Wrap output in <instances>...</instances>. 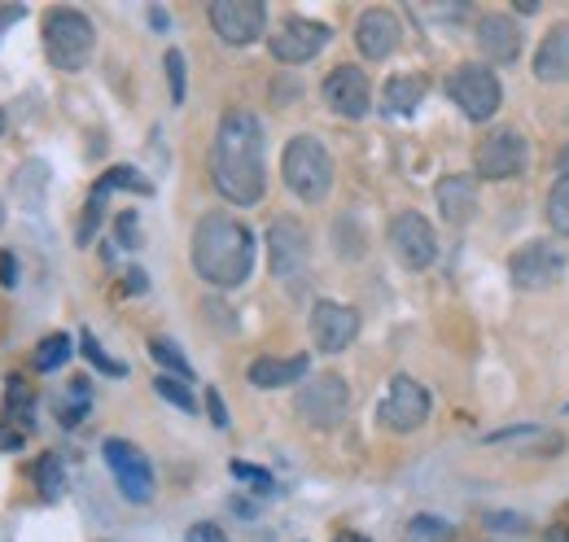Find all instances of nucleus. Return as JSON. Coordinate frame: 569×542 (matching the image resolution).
<instances>
[{
	"mask_svg": "<svg viewBox=\"0 0 569 542\" xmlns=\"http://www.w3.org/2000/svg\"><path fill=\"white\" fill-rule=\"evenodd\" d=\"M97 49V27L79 9H53L44 18V58L58 70H83Z\"/></svg>",
	"mask_w": 569,
	"mask_h": 542,
	"instance_id": "4",
	"label": "nucleus"
},
{
	"mask_svg": "<svg viewBox=\"0 0 569 542\" xmlns=\"http://www.w3.org/2000/svg\"><path fill=\"white\" fill-rule=\"evenodd\" d=\"M561 275H566V259H561V250L548 245V241H526V245L508 259V280H512V289H521V293H543V289L561 284Z\"/></svg>",
	"mask_w": 569,
	"mask_h": 542,
	"instance_id": "8",
	"label": "nucleus"
},
{
	"mask_svg": "<svg viewBox=\"0 0 569 542\" xmlns=\"http://www.w3.org/2000/svg\"><path fill=\"white\" fill-rule=\"evenodd\" d=\"M83 359H88L97 372H106V377H128V368H123V363H114V359L101 350V341L92 338V333H83Z\"/></svg>",
	"mask_w": 569,
	"mask_h": 542,
	"instance_id": "29",
	"label": "nucleus"
},
{
	"mask_svg": "<svg viewBox=\"0 0 569 542\" xmlns=\"http://www.w3.org/2000/svg\"><path fill=\"white\" fill-rule=\"evenodd\" d=\"M433 198H438V214L460 228V223H469L478 214V180L473 175H442Z\"/></svg>",
	"mask_w": 569,
	"mask_h": 542,
	"instance_id": "19",
	"label": "nucleus"
},
{
	"mask_svg": "<svg viewBox=\"0 0 569 542\" xmlns=\"http://www.w3.org/2000/svg\"><path fill=\"white\" fill-rule=\"evenodd\" d=\"M356 338H359L356 307L333 302V298H325V302L311 307V341H316L320 354H342Z\"/></svg>",
	"mask_w": 569,
	"mask_h": 542,
	"instance_id": "13",
	"label": "nucleus"
},
{
	"mask_svg": "<svg viewBox=\"0 0 569 542\" xmlns=\"http://www.w3.org/2000/svg\"><path fill=\"white\" fill-rule=\"evenodd\" d=\"M67 359H71V338L67 333H53V338H44L36 345V368L40 372H58Z\"/></svg>",
	"mask_w": 569,
	"mask_h": 542,
	"instance_id": "24",
	"label": "nucleus"
},
{
	"mask_svg": "<svg viewBox=\"0 0 569 542\" xmlns=\"http://www.w3.org/2000/svg\"><path fill=\"white\" fill-rule=\"evenodd\" d=\"M320 92H325V106H329L338 119H363L368 106H372V83H368V74L359 67H351V62L329 70Z\"/></svg>",
	"mask_w": 569,
	"mask_h": 542,
	"instance_id": "15",
	"label": "nucleus"
},
{
	"mask_svg": "<svg viewBox=\"0 0 569 542\" xmlns=\"http://www.w3.org/2000/svg\"><path fill=\"white\" fill-rule=\"evenodd\" d=\"M307 254H311V241H307V228L298 219H272L268 228V268L281 280H293L298 271H307Z\"/></svg>",
	"mask_w": 569,
	"mask_h": 542,
	"instance_id": "16",
	"label": "nucleus"
},
{
	"mask_svg": "<svg viewBox=\"0 0 569 542\" xmlns=\"http://www.w3.org/2000/svg\"><path fill=\"white\" fill-rule=\"evenodd\" d=\"M36 485H40L44 499H62L67 494V469H62L58 455H40L36 460Z\"/></svg>",
	"mask_w": 569,
	"mask_h": 542,
	"instance_id": "23",
	"label": "nucleus"
},
{
	"mask_svg": "<svg viewBox=\"0 0 569 542\" xmlns=\"http://www.w3.org/2000/svg\"><path fill=\"white\" fill-rule=\"evenodd\" d=\"M101 184H106V189H132V193H153V184L144 180L141 171H132V167H114V171H106V175H101Z\"/></svg>",
	"mask_w": 569,
	"mask_h": 542,
	"instance_id": "30",
	"label": "nucleus"
},
{
	"mask_svg": "<svg viewBox=\"0 0 569 542\" xmlns=\"http://www.w3.org/2000/svg\"><path fill=\"white\" fill-rule=\"evenodd\" d=\"M566 411H569V406H566Z\"/></svg>",
	"mask_w": 569,
	"mask_h": 542,
	"instance_id": "43",
	"label": "nucleus"
},
{
	"mask_svg": "<svg viewBox=\"0 0 569 542\" xmlns=\"http://www.w3.org/2000/svg\"><path fill=\"white\" fill-rule=\"evenodd\" d=\"M207 411H211L214 429H228V406H223V399H219V390H207Z\"/></svg>",
	"mask_w": 569,
	"mask_h": 542,
	"instance_id": "37",
	"label": "nucleus"
},
{
	"mask_svg": "<svg viewBox=\"0 0 569 542\" xmlns=\"http://www.w3.org/2000/svg\"><path fill=\"white\" fill-rule=\"evenodd\" d=\"M333 542H368V539H363V534H356V530H342Z\"/></svg>",
	"mask_w": 569,
	"mask_h": 542,
	"instance_id": "41",
	"label": "nucleus"
},
{
	"mask_svg": "<svg viewBox=\"0 0 569 542\" xmlns=\"http://www.w3.org/2000/svg\"><path fill=\"white\" fill-rule=\"evenodd\" d=\"M408 542H451V525L438 516H412L408 521Z\"/></svg>",
	"mask_w": 569,
	"mask_h": 542,
	"instance_id": "27",
	"label": "nucleus"
},
{
	"mask_svg": "<svg viewBox=\"0 0 569 542\" xmlns=\"http://www.w3.org/2000/svg\"><path fill=\"white\" fill-rule=\"evenodd\" d=\"M447 97L456 101V110H460L469 123H487V119H496L499 101H503V88H499V79L491 67L465 62V67L451 70Z\"/></svg>",
	"mask_w": 569,
	"mask_h": 542,
	"instance_id": "5",
	"label": "nucleus"
},
{
	"mask_svg": "<svg viewBox=\"0 0 569 542\" xmlns=\"http://www.w3.org/2000/svg\"><path fill=\"white\" fill-rule=\"evenodd\" d=\"M0 132H4V110H0Z\"/></svg>",
	"mask_w": 569,
	"mask_h": 542,
	"instance_id": "42",
	"label": "nucleus"
},
{
	"mask_svg": "<svg viewBox=\"0 0 569 542\" xmlns=\"http://www.w3.org/2000/svg\"><path fill=\"white\" fill-rule=\"evenodd\" d=\"M281 180L298 202L316 205L333 189V158L316 136H293L281 153Z\"/></svg>",
	"mask_w": 569,
	"mask_h": 542,
	"instance_id": "3",
	"label": "nucleus"
},
{
	"mask_svg": "<svg viewBox=\"0 0 569 542\" xmlns=\"http://www.w3.org/2000/svg\"><path fill=\"white\" fill-rule=\"evenodd\" d=\"M535 79H543V83H569V22H557L543 36V44L535 53Z\"/></svg>",
	"mask_w": 569,
	"mask_h": 542,
	"instance_id": "21",
	"label": "nucleus"
},
{
	"mask_svg": "<svg viewBox=\"0 0 569 542\" xmlns=\"http://www.w3.org/2000/svg\"><path fill=\"white\" fill-rule=\"evenodd\" d=\"M119 237H123V245H128V250H137L141 232H137V214H132V210H123V214H119Z\"/></svg>",
	"mask_w": 569,
	"mask_h": 542,
	"instance_id": "34",
	"label": "nucleus"
},
{
	"mask_svg": "<svg viewBox=\"0 0 569 542\" xmlns=\"http://www.w3.org/2000/svg\"><path fill=\"white\" fill-rule=\"evenodd\" d=\"M184 542H228V539H223V530H219V525L202 521V525H193V530L184 534Z\"/></svg>",
	"mask_w": 569,
	"mask_h": 542,
	"instance_id": "36",
	"label": "nucleus"
},
{
	"mask_svg": "<svg viewBox=\"0 0 569 542\" xmlns=\"http://www.w3.org/2000/svg\"><path fill=\"white\" fill-rule=\"evenodd\" d=\"M426 92H429L426 74H417V70L390 74V79H386V88H381V110H386V114H395V119H403V114H412V110L426 101Z\"/></svg>",
	"mask_w": 569,
	"mask_h": 542,
	"instance_id": "22",
	"label": "nucleus"
},
{
	"mask_svg": "<svg viewBox=\"0 0 569 542\" xmlns=\"http://www.w3.org/2000/svg\"><path fill=\"white\" fill-rule=\"evenodd\" d=\"M27 442V433L22 429H13V424H0V451H18Z\"/></svg>",
	"mask_w": 569,
	"mask_h": 542,
	"instance_id": "38",
	"label": "nucleus"
},
{
	"mask_svg": "<svg viewBox=\"0 0 569 542\" xmlns=\"http://www.w3.org/2000/svg\"><path fill=\"white\" fill-rule=\"evenodd\" d=\"M487 521H491V525H503V530H512V534H517V530H526V521H521V516H496V512H491Z\"/></svg>",
	"mask_w": 569,
	"mask_h": 542,
	"instance_id": "39",
	"label": "nucleus"
},
{
	"mask_svg": "<svg viewBox=\"0 0 569 542\" xmlns=\"http://www.w3.org/2000/svg\"><path fill=\"white\" fill-rule=\"evenodd\" d=\"M548 223H552L557 237H569V180H561L548 193Z\"/></svg>",
	"mask_w": 569,
	"mask_h": 542,
	"instance_id": "28",
	"label": "nucleus"
},
{
	"mask_svg": "<svg viewBox=\"0 0 569 542\" xmlns=\"http://www.w3.org/2000/svg\"><path fill=\"white\" fill-rule=\"evenodd\" d=\"M211 184L232 205H254L268 193L263 171V123L254 110H228L214 128L211 144Z\"/></svg>",
	"mask_w": 569,
	"mask_h": 542,
	"instance_id": "1",
	"label": "nucleus"
},
{
	"mask_svg": "<svg viewBox=\"0 0 569 542\" xmlns=\"http://www.w3.org/2000/svg\"><path fill=\"white\" fill-rule=\"evenodd\" d=\"M307 368H311L307 354H289V359H272V354H268V359H254V363L246 368V377H250L254 390H284V385L302 381Z\"/></svg>",
	"mask_w": 569,
	"mask_h": 542,
	"instance_id": "20",
	"label": "nucleus"
},
{
	"mask_svg": "<svg viewBox=\"0 0 569 542\" xmlns=\"http://www.w3.org/2000/svg\"><path fill=\"white\" fill-rule=\"evenodd\" d=\"M207 18H211L214 36L232 49H246L268 31V4L259 0H214Z\"/></svg>",
	"mask_w": 569,
	"mask_h": 542,
	"instance_id": "10",
	"label": "nucleus"
},
{
	"mask_svg": "<svg viewBox=\"0 0 569 542\" xmlns=\"http://www.w3.org/2000/svg\"><path fill=\"white\" fill-rule=\"evenodd\" d=\"M403 40V27L390 9H363L356 22V44L368 62H386Z\"/></svg>",
	"mask_w": 569,
	"mask_h": 542,
	"instance_id": "17",
	"label": "nucleus"
},
{
	"mask_svg": "<svg viewBox=\"0 0 569 542\" xmlns=\"http://www.w3.org/2000/svg\"><path fill=\"white\" fill-rule=\"evenodd\" d=\"M149 354L162 363V368H171L180 381H193V368H189V359L180 354V345L176 341H167V338H153L149 341Z\"/></svg>",
	"mask_w": 569,
	"mask_h": 542,
	"instance_id": "25",
	"label": "nucleus"
},
{
	"mask_svg": "<svg viewBox=\"0 0 569 542\" xmlns=\"http://www.w3.org/2000/svg\"><path fill=\"white\" fill-rule=\"evenodd\" d=\"M390 250L408 271H426L438 259V237L421 210H399L390 219Z\"/></svg>",
	"mask_w": 569,
	"mask_h": 542,
	"instance_id": "9",
	"label": "nucleus"
},
{
	"mask_svg": "<svg viewBox=\"0 0 569 542\" xmlns=\"http://www.w3.org/2000/svg\"><path fill=\"white\" fill-rule=\"evenodd\" d=\"M526 167H530V144L512 128H496L473 153L478 180H496V184L499 180H517V175H526Z\"/></svg>",
	"mask_w": 569,
	"mask_h": 542,
	"instance_id": "7",
	"label": "nucleus"
},
{
	"mask_svg": "<svg viewBox=\"0 0 569 542\" xmlns=\"http://www.w3.org/2000/svg\"><path fill=\"white\" fill-rule=\"evenodd\" d=\"M325 44H329V27H325V22H311V18H284L281 27H277V36L268 40L272 58L284 62V67L311 62Z\"/></svg>",
	"mask_w": 569,
	"mask_h": 542,
	"instance_id": "14",
	"label": "nucleus"
},
{
	"mask_svg": "<svg viewBox=\"0 0 569 542\" xmlns=\"http://www.w3.org/2000/svg\"><path fill=\"white\" fill-rule=\"evenodd\" d=\"M4 403H9V411H18V424H31V390L22 381L9 377V399Z\"/></svg>",
	"mask_w": 569,
	"mask_h": 542,
	"instance_id": "32",
	"label": "nucleus"
},
{
	"mask_svg": "<svg viewBox=\"0 0 569 542\" xmlns=\"http://www.w3.org/2000/svg\"><path fill=\"white\" fill-rule=\"evenodd\" d=\"M293 411H298L311 429H338V424L347 420V411H351V385H347L338 372H320V377H311V381L298 390Z\"/></svg>",
	"mask_w": 569,
	"mask_h": 542,
	"instance_id": "6",
	"label": "nucleus"
},
{
	"mask_svg": "<svg viewBox=\"0 0 569 542\" xmlns=\"http://www.w3.org/2000/svg\"><path fill=\"white\" fill-rule=\"evenodd\" d=\"M193 268L214 289H237L254 268V237L241 219L211 210L193 228Z\"/></svg>",
	"mask_w": 569,
	"mask_h": 542,
	"instance_id": "2",
	"label": "nucleus"
},
{
	"mask_svg": "<svg viewBox=\"0 0 569 542\" xmlns=\"http://www.w3.org/2000/svg\"><path fill=\"white\" fill-rule=\"evenodd\" d=\"M232 476H241V481H250L254 490H263V494H272V476L263 473V469H250V464H232Z\"/></svg>",
	"mask_w": 569,
	"mask_h": 542,
	"instance_id": "33",
	"label": "nucleus"
},
{
	"mask_svg": "<svg viewBox=\"0 0 569 542\" xmlns=\"http://www.w3.org/2000/svg\"><path fill=\"white\" fill-rule=\"evenodd\" d=\"M377 420L390 433H417L429 420V390L421 381H412V377H395L381 406H377Z\"/></svg>",
	"mask_w": 569,
	"mask_h": 542,
	"instance_id": "11",
	"label": "nucleus"
},
{
	"mask_svg": "<svg viewBox=\"0 0 569 542\" xmlns=\"http://www.w3.org/2000/svg\"><path fill=\"white\" fill-rule=\"evenodd\" d=\"M167 79H171V101L180 106L184 101V58H180V49H167Z\"/></svg>",
	"mask_w": 569,
	"mask_h": 542,
	"instance_id": "31",
	"label": "nucleus"
},
{
	"mask_svg": "<svg viewBox=\"0 0 569 542\" xmlns=\"http://www.w3.org/2000/svg\"><path fill=\"white\" fill-rule=\"evenodd\" d=\"M101 455H106V464H110V473H114L128 503H149L153 499V469L141 455V446H132L123 438H106Z\"/></svg>",
	"mask_w": 569,
	"mask_h": 542,
	"instance_id": "12",
	"label": "nucleus"
},
{
	"mask_svg": "<svg viewBox=\"0 0 569 542\" xmlns=\"http://www.w3.org/2000/svg\"><path fill=\"white\" fill-rule=\"evenodd\" d=\"M478 49L487 62L508 67L521 58V27L508 18V13H482L478 18Z\"/></svg>",
	"mask_w": 569,
	"mask_h": 542,
	"instance_id": "18",
	"label": "nucleus"
},
{
	"mask_svg": "<svg viewBox=\"0 0 569 542\" xmlns=\"http://www.w3.org/2000/svg\"><path fill=\"white\" fill-rule=\"evenodd\" d=\"M153 394L167 399L171 406H180V411H193V406H198L193 390H189V381H180V377H158V381H153Z\"/></svg>",
	"mask_w": 569,
	"mask_h": 542,
	"instance_id": "26",
	"label": "nucleus"
},
{
	"mask_svg": "<svg viewBox=\"0 0 569 542\" xmlns=\"http://www.w3.org/2000/svg\"><path fill=\"white\" fill-rule=\"evenodd\" d=\"M557 171H561V180H569V144L561 149V158H557Z\"/></svg>",
	"mask_w": 569,
	"mask_h": 542,
	"instance_id": "40",
	"label": "nucleus"
},
{
	"mask_svg": "<svg viewBox=\"0 0 569 542\" xmlns=\"http://www.w3.org/2000/svg\"><path fill=\"white\" fill-rule=\"evenodd\" d=\"M0 284L18 289V259H13V250H0Z\"/></svg>",
	"mask_w": 569,
	"mask_h": 542,
	"instance_id": "35",
	"label": "nucleus"
}]
</instances>
